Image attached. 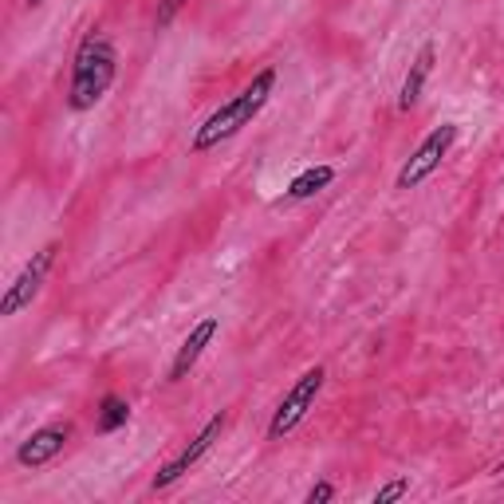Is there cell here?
<instances>
[{
    "mask_svg": "<svg viewBox=\"0 0 504 504\" xmlns=\"http://www.w3.org/2000/svg\"><path fill=\"white\" fill-rule=\"evenodd\" d=\"M24 4H28V8H44L47 0H24Z\"/></svg>",
    "mask_w": 504,
    "mask_h": 504,
    "instance_id": "9a60e30c",
    "label": "cell"
},
{
    "mask_svg": "<svg viewBox=\"0 0 504 504\" xmlns=\"http://www.w3.org/2000/svg\"><path fill=\"white\" fill-rule=\"evenodd\" d=\"M303 500H308V504H331V500H335V485H331L328 477H320V481H315V485L308 489V497H303Z\"/></svg>",
    "mask_w": 504,
    "mask_h": 504,
    "instance_id": "4fadbf2b",
    "label": "cell"
},
{
    "mask_svg": "<svg viewBox=\"0 0 504 504\" xmlns=\"http://www.w3.org/2000/svg\"><path fill=\"white\" fill-rule=\"evenodd\" d=\"M406 492H410V477H394L382 489H374V504H394L406 497Z\"/></svg>",
    "mask_w": 504,
    "mask_h": 504,
    "instance_id": "7c38bea8",
    "label": "cell"
},
{
    "mask_svg": "<svg viewBox=\"0 0 504 504\" xmlns=\"http://www.w3.org/2000/svg\"><path fill=\"white\" fill-rule=\"evenodd\" d=\"M185 0H162V13H158V28H170V20L177 16V8H182Z\"/></svg>",
    "mask_w": 504,
    "mask_h": 504,
    "instance_id": "5bb4252c",
    "label": "cell"
},
{
    "mask_svg": "<svg viewBox=\"0 0 504 504\" xmlns=\"http://www.w3.org/2000/svg\"><path fill=\"white\" fill-rule=\"evenodd\" d=\"M272 95H276V67H261L241 91L233 98H225V103L197 126L190 138V154H209L221 142L236 138L244 126H252L256 118H261V111L272 103Z\"/></svg>",
    "mask_w": 504,
    "mask_h": 504,
    "instance_id": "7a4b0ae2",
    "label": "cell"
},
{
    "mask_svg": "<svg viewBox=\"0 0 504 504\" xmlns=\"http://www.w3.org/2000/svg\"><path fill=\"white\" fill-rule=\"evenodd\" d=\"M323 387H328V367H323V363H315V367L303 371L300 379L288 387V394L276 402L272 422H269V441H284V438H288V433L312 414V406H315V398L323 394Z\"/></svg>",
    "mask_w": 504,
    "mask_h": 504,
    "instance_id": "277c9868",
    "label": "cell"
},
{
    "mask_svg": "<svg viewBox=\"0 0 504 504\" xmlns=\"http://www.w3.org/2000/svg\"><path fill=\"white\" fill-rule=\"evenodd\" d=\"M335 182V166L320 162V166H308V170H300L288 182V190H284V201H308V197L323 193L328 185Z\"/></svg>",
    "mask_w": 504,
    "mask_h": 504,
    "instance_id": "30bf717a",
    "label": "cell"
},
{
    "mask_svg": "<svg viewBox=\"0 0 504 504\" xmlns=\"http://www.w3.org/2000/svg\"><path fill=\"white\" fill-rule=\"evenodd\" d=\"M131 422V402L123 398V394H103V398L95 402V433H118Z\"/></svg>",
    "mask_w": 504,
    "mask_h": 504,
    "instance_id": "8fae6325",
    "label": "cell"
},
{
    "mask_svg": "<svg viewBox=\"0 0 504 504\" xmlns=\"http://www.w3.org/2000/svg\"><path fill=\"white\" fill-rule=\"evenodd\" d=\"M225 426H229V414H225V410H217V414H213V418H209V422H205V426H201V430H197V433H193V438H190V441H185V446H182V449H177V453H174V457H170V461H166V466H162V469H158V473H154V481H150V492H166V489H170V485H177V481H182V477H185V473H190V469L197 466V461H201V457H205V453H209V449L217 446V441H221V433H225Z\"/></svg>",
    "mask_w": 504,
    "mask_h": 504,
    "instance_id": "8992f818",
    "label": "cell"
},
{
    "mask_svg": "<svg viewBox=\"0 0 504 504\" xmlns=\"http://www.w3.org/2000/svg\"><path fill=\"white\" fill-rule=\"evenodd\" d=\"M118 79V44L103 28H87L72 56V79H67V111L87 115L107 98Z\"/></svg>",
    "mask_w": 504,
    "mask_h": 504,
    "instance_id": "6da1fadb",
    "label": "cell"
},
{
    "mask_svg": "<svg viewBox=\"0 0 504 504\" xmlns=\"http://www.w3.org/2000/svg\"><path fill=\"white\" fill-rule=\"evenodd\" d=\"M492 473H504V461H500V466H497V469H492Z\"/></svg>",
    "mask_w": 504,
    "mask_h": 504,
    "instance_id": "2e32d148",
    "label": "cell"
},
{
    "mask_svg": "<svg viewBox=\"0 0 504 504\" xmlns=\"http://www.w3.org/2000/svg\"><path fill=\"white\" fill-rule=\"evenodd\" d=\"M67 441H72V426H67V422L39 426L16 446V466L20 469H44L47 461H56L59 453L67 449Z\"/></svg>",
    "mask_w": 504,
    "mask_h": 504,
    "instance_id": "52a82bcc",
    "label": "cell"
},
{
    "mask_svg": "<svg viewBox=\"0 0 504 504\" xmlns=\"http://www.w3.org/2000/svg\"><path fill=\"white\" fill-rule=\"evenodd\" d=\"M433 64H438V47L422 44L418 56L410 59L406 79H402V87H398V111L402 115H410L414 107H418V98H422V91H426V83H430V75H433Z\"/></svg>",
    "mask_w": 504,
    "mask_h": 504,
    "instance_id": "9c48e42d",
    "label": "cell"
},
{
    "mask_svg": "<svg viewBox=\"0 0 504 504\" xmlns=\"http://www.w3.org/2000/svg\"><path fill=\"white\" fill-rule=\"evenodd\" d=\"M461 142V126L457 123H441V126H433V131L422 138L418 146H414V154L402 162V170L398 177H394V190H402V193H410V190H418V185H426L433 174L441 170V162L453 154V146Z\"/></svg>",
    "mask_w": 504,
    "mask_h": 504,
    "instance_id": "3957f363",
    "label": "cell"
},
{
    "mask_svg": "<svg viewBox=\"0 0 504 504\" xmlns=\"http://www.w3.org/2000/svg\"><path fill=\"white\" fill-rule=\"evenodd\" d=\"M56 256H59V241H47L44 249H36L32 256H28V264L16 272V280L4 288V295H0V315H4V320H13V315H20L24 308H32L36 295L44 292L47 276H52V269H56Z\"/></svg>",
    "mask_w": 504,
    "mask_h": 504,
    "instance_id": "5b68a950",
    "label": "cell"
},
{
    "mask_svg": "<svg viewBox=\"0 0 504 504\" xmlns=\"http://www.w3.org/2000/svg\"><path fill=\"white\" fill-rule=\"evenodd\" d=\"M217 335H221V320H217V315H201V320L190 328V335L182 339V347L174 351V363H170V374H166V379H170V382H185V379H190L193 367L201 363L205 347H209Z\"/></svg>",
    "mask_w": 504,
    "mask_h": 504,
    "instance_id": "ba28073f",
    "label": "cell"
}]
</instances>
